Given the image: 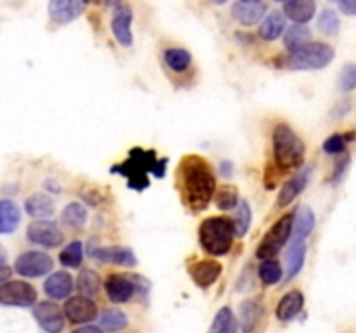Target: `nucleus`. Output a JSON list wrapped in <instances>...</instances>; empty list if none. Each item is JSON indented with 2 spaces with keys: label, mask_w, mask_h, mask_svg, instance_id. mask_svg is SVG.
Returning <instances> with one entry per match:
<instances>
[{
  "label": "nucleus",
  "mask_w": 356,
  "mask_h": 333,
  "mask_svg": "<svg viewBox=\"0 0 356 333\" xmlns=\"http://www.w3.org/2000/svg\"><path fill=\"white\" fill-rule=\"evenodd\" d=\"M176 180L181 200L193 214L207 210L209 203L214 200L218 193L211 163L200 155H186L181 158Z\"/></svg>",
  "instance_id": "f257e3e1"
},
{
  "label": "nucleus",
  "mask_w": 356,
  "mask_h": 333,
  "mask_svg": "<svg viewBox=\"0 0 356 333\" xmlns=\"http://www.w3.org/2000/svg\"><path fill=\"white\" fill-rule=\"evenodd\" d=\"M167 163H169V158H159L155 149L132 148L127 160L111 166L110 173L125 177L129 189L141 193L149 187L152 173L156 179H162L165 176Z\"/></svg>",
  "instance_id": "f03ea898"
},
{
  "label": "nucleus",
  "mask_w": 356,
  "mask_h": 333,
  "mask_svg": "<svg viewBox=\"0 0 356 333\" xmlns=\"http://www.w3.org/2000/svg\"><path fill=\"white\" fill-rule=\"evenodd\" d=\"M235 224L233 219L216 215L205 219L198 228V241L205 253L214 257L228 255L235 241Z\"/></svg>",
  "instance_id": "7ed1b4c3"
},
{
  "label": "nucleus",
  "mask_w": 356,
  "mask_h": 333,
  "mask_svg": "<svg viewBox=\"0 0 356 333\" xmlns=\"http://www.w3.org/2000/svg\"><path fill=\"white\" fill-rule=\"evenodd\" d=\"M271 139H273V156L277 166H280L282 170H292L299 169L305 163L306 146L291 125H275Z\"/></svg>",
  "instance_id": "20e7f679"
},
{
  "label": "nucleus",
  "mask_w": 356,
  "mask_h": 333,
  "mask_svg": "<svg viewBox=\"0 0 356 333\" xmlns=\"http://www.w3.org/2000/svg\"><path fill=\"white\" fill-rule=\"evenodd\" d=\"M336 58V51L323 42H309L305 47L289 52L280 61V66L292 71H312L327 68Z\"/></svg>",
  "instance_id": "39448f33"
},
{
  "label": "nucleus",
  "mask_w": 356,
  "mask_h": 333,
  "mask_svg": "<svg viewBox=\"0 0 356 333\" xmlns=\"http://www.w3.org/2000/svg\"><path fill=\"white\" fill-rule=\"evenodd\" d=\"M296 212H287L282 215L273 225L266 231L264 238L256 248V257L263 260H271L280 253V250L287 245L289 239L292 238V228H294Z\"/></svg>",
  "instance_id": "423d86ee"
},
{
  "label": "nucleus",
  "mask_w": 356,
  "mask_h": 333,
  "mask_svg": "<svg viewBox=\"0 0 356 333\" xmlns=\"http://www.w3.org/2000/svg\"><path fill=\"white\" fill-rule=\"evenodd\" d=\"M0 304L6 307H33L37 304V290L21 280L0 284Z\"/></svg>",
  "instance_id": "0eeeda50"
},
{
  "label": "nucleus",
  "mask_w": 356,
  "mask_h": 333,
  "mask_svg": "<svg viewBox=\"0 0 356 333\" xmlns=\"http://www.w3.org/2000/svg\"><path fill=\"white\" fill-rule=\"evenodd\" d=\"M54 266V260L51 255L38 250L21 253L14 262V271L23 278H42L49 274Z\"/></svg>",
  "instance_id": "6e6552de"
},
{
  "label": "nucleus",
  "mask_w": 356,
  "mask_h": 333,
  "mask_svg": "<svg viewBox=\"0 0 356 333\" xmlns=\"http://www.w3.org/2000/svg\"><path fill=\"white\" fill-rule=\"evenodd\" d=\"M26 238L33 245L44 248H56L65 241V234L59 225L52 221H33L26 229Z\"/></svg>",
  "instance_id": "1a4fd4ad"
},
{
  "label": "nucleus",
  "mask_w": 356,
  "mask_h": 333,
  "mask_svg": "<svg viewBox=\"0 0 356 333\" xmlns=\"http://www.w3.org/2000/svg\"><path fill=\"white\" fill-rule=\"evenodd\" d=\"M104 291L108 300L113 304H124L131 300L134 293H138V287L132 274H110L104 280Z\"/></svg>",
  "instance_id": "9d476101"
},
{
  "label": "nucleus",
  "mask_w": 356,
  "mask_h": 333,
  "mask_svg": "<svg viewBox=\"0 0 356 333\" xmlns=\"http://www.w3.org/2000/svg\"><path fill=\"white\" fill-rule=\"evenodd\" d=\"M65 311L54 302L44 300L33 305V318L47 333H61L65 328Z\"/></svg>",
  "instance_id": "9b49d317"
},
{
  "label": "nucleus",
  "mask_w": 356,
  "mask_h": 333,
  "mask_svg": "<svg viewBox=\"0 0 356 333\" xmlns=\"http://www.w3.org/2000/svg\"><path fill=\"white\" fill-rule=\"evenodd\" d=\"M63 311L73 325H83V323H90L97 318V305L94 304L92 298L83 297V295L70 297L65 302Z\"/></svg>",
  "instance_id": "f8f14e48"
},
{
  "label": "nucleus",
  "mask_w": 356,
  "mask_h": 333,
  "mask_svg": "<svg viewBox=\"0 0 356 333\" xmlns=\"http://www.w3.org/2000/svg\"><path fill=\"white\" fill-rule=\"evenodd\" d=\"M132 19H134V12H132L129 3H118L113 10V17H111V31L113 37L117 38L118 44L122 47H131L134 37H132Z\"/></svg>",
  "instance_id": "ddd939ff"
},
{
  "label": "nucleus",
  "mask_w": 356,
  "mask_h": 333,
  "mask_svg": "<svg viewBox=\"0 0 356 333\" xmlns=\"http://www.w3.org/2000/svg\"><path fill=\"white\" fill-rule=\"evenodd\" d=\"M188 273H190V278L193 280V283L197 284L198 288L207 290V288H211L212 284L219 280V276H221L222 273V266L218 260L204 259L191 264V266L188 267Z\"/></svg>",
  "instance_id": "4468645a"
},
{
  "label": "nucleus",
  "mask_w": 356,
  "mask_h": 333,
  "mask_svg": "<svg viewBox=\"0 0 356 333\" xmlns=\"http://www.w3.org/2000/svg\"><path fill=\"white\" fill-rule=\"evenodd\" d=\"M86 7L87 3L80 0H51L47 10L52 23L68 24L82 16Z\"/></svg>",
  "instance_id": "2eb2a0df"
},
{
  "label": "nucleus",
  "mask_w": 356,
  "mask_h": 333,
  "mask_svg": "<svg viewBox=\"0 0 356 333\" xmlns=\"http://www.w3.org/2000/svg\"><path fill=\"white\" fill-rule=\"evenodd\" d=\"M89 255L94 260L115 264V266L134 267L138 264L134 252L131 248H124V246H97V248L89 250Z\"/></svg>",
  "instance_id": "dca6fc26"
},
{
  "label": "nucleus",
  "mask_w": 356,
  "mask_h": 333,
  "mask_svg": "<svg viewBox=\"0 0 356 333\" xmlns=\"http://www.w3.org/2000/svg\"><path fill=\"white\" fill-rule=\"evenodd\" d=\"M268 10L266 2L257 0H238L232 6V14L243 26H254L259 21H264V14Z\"/></svg>",
  "instance_id": "f3484780"
},
{
  "label": "nucleus",
  "mask_w": 356,
  "mask_h": 333,
  "mask_svg": "<svg viewBox=\"0 0 356 333\" xmlns=\"http://www.w3.org/2000/svg\"><path fill=\"white\" fill-rule=\"evenodd\" d=\"M309 176H312V169L308 170H302L299 172L298 176H294L292 179H289L287 182L282 186V189L278 191V196H277V207L278 208H285L299 196V194L305 191V187L308 186L309 182Z\"/></svg>",
  "instance_id": "a211bd4d"
},
{
  "label": "nucleus",
  "mask_w": 356,
  "mask_h": 333,
  "mask_svg": "<svg viewBox=\"0 0 356 333\" xmlns=\"http://www.w3.org/2000/svg\"><path fill=\"white\" fill-rule=\"evenodd\" d=\"M73 290V278L66 271H56L45 280L44 291L52 300H65Z\"/></svg>",
  "instance_id": "6ab92c4d"
},
{
  "label": "nucleus",
  "mask_w": 356,
  "mask_h": 333,
  "mask_svg": "<svg viewBox=\"0 0 356 333\" xmlns=\"http://www.w3.org/2000/svg\"><path fill=\"white\" fill-rule=\"evenodd\" d=\"M282 12L294 24H306L315 17L316 3L313 0H289L282 3Z\"/></svg>",
  "instance_id": "aec40b11"
},
{
  "label": "nucleus",
  "mask_w": 356,
  "mask_h": 333,
  "mask_svg": "<svg viewBox=\"0 0 356 333\" xmlns=\"http://www.w3.org/2000/svg\"><path fill=\"white\" fill-rule=\"evenodd\" d=\"M24 212L37 221H47L56 212V203L49 194L35 193L24 201Z\"/></svg>",
  "instance_id": "412c9836"
},
{
  "label": "nucleus",
  "mask_w": 356,
  "mask_h": 333,
  "mask_svg": "<svg viewBox=\"0 0 356 333\" xmlns=\"http://www.w3.org/2000/svg\"><path fill=\"white\" fill-rule=\"evenodd\" d=\"M302 307H305V295L299 290H292L280 298L277 309H275V314L280 321L287 323L292 321L302 311Z\"/></svg>",
  "instance_id": "4be33fe9"
},
{
  "label": "nucleus",
  "mask_w": 356,
  "mask_h": 333,
  "mask_svg": "<svg viewBox=\"0 0 356 333\" xmlns=\"http://www.w3.org/2000/svg\"><path fill=\"white\" fill-rule=\"evenodd\" d=\"M316 217L315 212L309 207H299L296 210V221L294 228H292V241L296 243H305V239L312 234L315 229Z\"/></svg>",
  "instance_id": "5701e85b"
},
{
  "label": "nucleus",
  "mask_w": 356,
  "mask_h": 333,
  "mask_svg": "<svg viewBox=\"0 0 356 333\" xmlns=\"http://www.w3.org/2000/svg\"><path fill=\"white\" fill-rule=\"evenodd\" d=\"M264 316V307L257 298H250L240 305V323L243 333H252Z\"/></svg>",
  "instance_id": "b1692460"
},
{
  "label": "nucleus",
  "mask_w": 356,
  "mask_h": 333,
  "mask_svg": "<svg viewBox=\"0 0 356 333\" xmlns=\"http://www.w3.org/2000/svg\"><path fill=\"white\" fill-rule=\"evenodd\" d=\"M287 31V23H285V14L273 10L264 17L259 26V37L266 42L277 40L278 37L285 35Z\"/></svg>",
  "instance_id": "393cba45"
},
{
  "label": "nucleus",
  "mask_w": 356,
  "mask_h": 333,
  "mask_svg": "<svg viewBox=\"0 0 356 333\" xmlns=\"http://www.w3.org/2000/svg\"><path fill=\"white\" fill-rule=\"evenodd\" d=\"M21 210L13 200L2 198L0 200V232L2 234H10L19 228Z\"/></svg>",
  "instance_id": "a878e982"
},
{
  "label": "nucleus",
  "mask_w": 356,
  "mask_h": 333,
  "mask_svg": "<svg viewBox=\"0 0 356 333\" xmlns=\"http://www.w3.org/2000/svg\"><path fill=\"white\" fill-rule=\"evenodd\" d=\"M285 260H287V273H285V281H291L298 276L305 267L306 260V243H296L292 241L291 248L285 253Z\"/></svg>",
  "instance_id": "bb28decb"
},
{
  "label": "nucleus",
  "mask_w": 356,
  "mask_h": 333,
  "mask_svg": "<svg viewBox=\"0 0 356 333\" xmlns=\"http://www.w3.org/2000/svg\"><path fill=\"white\" fill-rule=\"evenodd\" d=\"M309 40H312V30L306 24H292L284 35V45L289 52L305 47L306 44H309Z\"/></svg>",
  "instance_id": "cd10ccee"
},
{
  "label": "nucleus",
  "mask_w": 356,
  "mask_h": 333,
  "mask_svg": "<svg viewBox=\"0 0 356 333\" xmlns=\"http://www.w3.org/2000/svg\"><path fill=\"white\" fill-rule=\"evenodd\" d=\"M238 332V319H236L235 312L232 311V307L225 305L222 309H219L218 314L214 316V321H212L209 333H236Z\"/></svg>",
  "instance_id": "c85d7f7f"
},
{
  "label": "nucleus",
  "mask_w": 356,
  "mask_h": 333,
  "mask_svg": "<svg viewBox=\"0 0 356 333\" xmlns=\"http://www.w3.org/2000/svg\"><path fill=\"white\" fill-rule=\"evenodd\" d=\"M163 61L174 73H184L191 66L193 58H191L190 51H186V49L170 47L165 49V52H163Z\"/></svg>",
  "instance_id": "c756f323"
},
{
  "label": "nucleus",
  "mask_w": 356,
  "mask_h": 333,
  "mask_svg": "<svg viewBox=\"0 0 356 333\" xmlns=\"http://www.w3.org/2000/svg\"><path fill=\"white\" fill-rule=\"evenodd\" d=\"M61 221L65 222L68 228L82 229L87 222V208L83 207L82 203L72 201V203H68L65 208H63Z\"/></svg>",
  "instance_id": "7c9ffc66"
},
{
  "label": "nucleus",
  "mask_w": 356,
  "mask_h": 333,
  "mask_svg": "<svg viewBox=\"0 0 356 333\" xmlns=\"http://www.w3.org/2000/svg\"><path fill=\"white\" fill-rule=\"evenodd\" d=\"M257 276H259L261 283L266 284V287H273V284L280 283L282 278H284V269H282L280 264L275 259L271 260H263L257 267Z\"/></svg>",
  "instance_id": "2f4dec72"
},
{
  "label": "nucleus",
  "mask_w": 356,
  "mask_h": 333,
  "mask_svg": "<svg viewBox=\"0 0 356 333\" xmlns=\"http://www.w3.org/2000/svg\"><path fill=\"white\" fill-rule=\"evenodd\" d=\"M101 287V280L99 274L92 269H82L80 271L79 278H76V288H79L80 295L83 297H94L97 295Z\"/></svg>",
  "instance_id": "473e14b6"
},
{
  "label": "nucleus",
  "mask_w": 356,
  "mask_h": 333,
  "mask_svg": "<svg viewBox=\"0 0 356 333\" xmlns=\"http://www.w3.org/2000/svg\"><path fill=\"white\" fill-rule=\"evenodd\" d=\"M99 325L104 332L115 333L127 328L129 319L127 316H125L122 311H118V309H106V311H103V314H101Z\"/></svg>",
  "instance_id": "72a5a7b5"
},
{
  "label": "nucleus",
  "mask_w": 356,
  "mask_h": 333,
  "mask_svg": "<svg viewBox=\"0 0 356 333\" xmlns=\"http://www.w3.org/2000/svg\"><path fill=\"white\" fill-rule=\"evenodd\" d=\"M83 259V243L75 239V241L68 243L65 248L59 253V262L63 267H70V269H76L80 267Z\"/></svg>",
  "instance_id": "f704fd0d"
},
{
  "label": "nucleus",
  "mask_w": 356,
  "mask_h": 333,
  "mask_svg": "<svg viewBox=\"0 0 356 333\" xmlns=\"http://www.w3.org/2000/svg\"><path fill=\"white\" fill-rule=\"evenodd\" d=\"M214 203H216V207L222 212L233 210V208H236L240 205L238 203V189H236L235 186H232V184H225V186L219 187L218 193H216Z\"/></svg>",
  "instance_id": "c9c22d12"
},
{
  "label": "nucleus",
  "mask_w": 356,
  "mask_h": 333,
  "mask_svg": "<svg viewBox=\"0 0 356 333\" xmlns=\"http://www.w3.org/2000/svg\"><path fill=\"white\" fill-rule=\"evenodd\" d=\"M233 224H235L236 238H243L249 231L250 224H252V210H250L249 201H240V205L236 207L235 217H233Z\"/></svg>",
  "instance_id": "e433bc0d"
},
{
  "label": "nucleus",
  "mask_w": 356,
  "mask_h": 333,
  "mask_svg": "<svg viewBox=\"0 0 356 333\" xmlns=\"http://www.w3.org/2000/svg\"><path fill=\"white\" fill-rule=\"evenodd\" d=\"M318 28L323 35L327 37H336L339 33V28H341V21L339 16L334 9H323L318 16Z\"/></svg>",
  "instance_id": "4c0bfd02"
},
{
  "label": "nucleus",
  "mask_w": 356,
  "mask_h": 333,
  "mask_svg": "<svg viewBox=\"0 0 356 333\" xmlns=\"http://www.w3.org/2000/svg\"><path fill=\"white\" fill-rule=\"evenodd\" d=\"M337 87H339L341 92H351L356 89V65L350 62V65L344 66L339 73V78H337Z\"/></svg>",
  "instance_id": "58836bf2"
},
{
  "label": "nucleus",
  "mask_w": 356,
  "mask_h": 333,
  "mask_svg": "<svg viewBox=\"0 0 356 333\" xmlns=\"http://www.w3.org/2000/svg\"><path fill=\"white\" fill-rule=\"evenodd\" d=\"M346 149V139H344V134H332L325 139L323 142V151L327 155H341Z\"/></svg>",
  "instance_id": "ea45409f"
},
{
  "label": "nucleus",
  "mask_w": 356,
  "mask_h": 333,
  "mask_svg": "<svg viewBox=\"0 0 356 333\" xmlns=\"http://www.w3.org/2000/svg\"><path fill=\"white\" fill-rule=\"evenodd\" d=\"M350 162H351L350 155H344L337 160L336 166H334L332 177H330V182H332L334 186H337V184L344 179V176H346V172H348V166H350Z\"/></svg>",
  "instance_id": "a19ab883"
},
{
  "label": "nucleus",
  "mask_w": 356,
  "mask_h": 333,
  "mask_svg": "<svg viewBox=\"0 0 356 333\" xmlns=\"http://www.w3.org/2000/svg\"><path fill=\"white\" fill-rule=\"evenodd\" d=\"M350 111H351V99L350 97H344L343 101H339V103L332 108V113H330V117L343 118V117H346Z\"/></svg>",
  "instance_id": "79ce46f5"
},
{
  "label": "nucleus",
  "mask_w": 356,
  "mask_h": 333,
  "mask_svg": "<svg viewBox=\"0 0 356 333\" xmlns=\"http://www.w3.org/2000/svg\"><path fill=\"white\" fill-rule=\"evenodd\" d=\"M336 6L346 16H356V0H341Z\"/></svg>",
  "instance_id": "37998d69"
},
{
  "label": "nucleus",
  "mask_w": 356,
  "mask_h": 333,
  "mask_svg": "<svg viewBox=\"0 0 356 333\" xmlns=\"http://www.w3.org/2000/svg\"><path fill=\"white\" fill-rule=\"evenodd\" d=\"M219 172H221V176L225 177V179H232L233 172H235L233 162H229V160H225V162H221V165H219Z\"/></svg>",
  "instance_id": "c03bdc74"
},
{
  "label": "nucleus",
  "mask_w": 356,
  "mask_h": 333,
  "mask_svg": "<svg viewBox=\"0 0 356 333\" xmlns=\"http://www.w3.org/2000/svg\"><path fill=\"white\" fill-rule=\"evenodd\" d=\"M73 333H103L99 328H96V326H82V328L75 330Z\"/></svg>",
  "instance_id": "a18cd8bd"
},
{
  "label": "nucleus",
  "mask_w": 356,
  "mask_h": 333,
  "mask_svg": "<svg viewBox=\"0 0 356 333\" xmlns=\"http://www.w3.org/2000/svg\"><path fill=\"white\" fill-rule=\"evenodd\" d=\"M344 139H346V142H353L356 139V132L355 130L346 132V134H344Z\"/></svg>",
  "instance_id": "49530a36"
}]
</instances>
